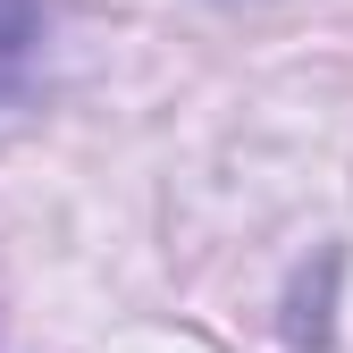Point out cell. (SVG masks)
Instances as JSON below:
<instances>
[{"label": "cell", "instance_id": "6da1fadb", "mask_svg": "<svg viewBox=\"0 0 353 353\" xmlns=\"http://www.w3.org/2000/svg\"><path fill=\"white\" fill-rule=\"evenodd\" d=\"M34 51H42V0H0V110L26 93Z\"/></svg>", "mask_w": 353, "mask_h": 353}]
</instances>
